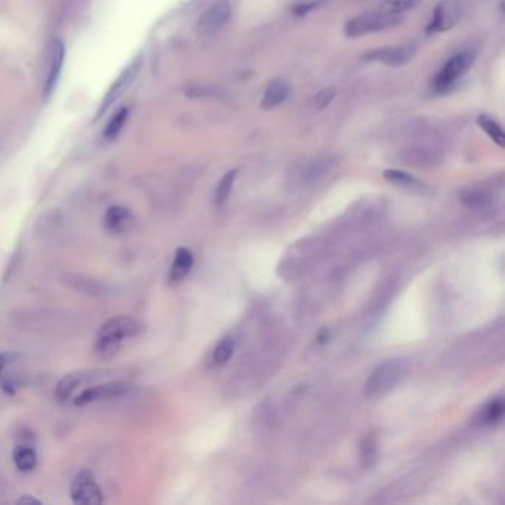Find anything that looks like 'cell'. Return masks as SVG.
Returning <instances> with one entry per match:
<instances>
[{
    "label": "cell",
    "mask_w": 505,
    "mask_h": 505,
    "mask_svg": "<svg viewBox=\"0 0 505 505\" xmlns=\"http://www.w3.org/2000/svg\"><path fill=\"white\" fill-rule=\"evenodd\" d=\"M360 456H362V464L366 468H370L375 464L378 456V447L372 437H366L362 442V446H360Z\"/></svg>",
    "instance_id": "obj_25"
},
{
    "label": "cell",
    "mask_w": 505,
    "mask_h": 505,
    "mask_svg": "<svg viewBox=\"0 0 505 505\" xmlns=\"http://www.w3.org/2000/svg\"><path fill=\"white\" fill-rule=\"evenodd\" d=\"M337 96V88L334 86H329V88L322 89L319 94H316L313 98V107L317 110H323L328 106H330L332 101Z\"/></svg>",
    "instance_id": "obj_26"
},
{
    "label": "cell",
    "mask_w": 505,
    "mask_h": 505,
    "mask_svg": "<svg viewBox=\"0 0 505 505\" xmlns=\"http://www.w3.org/2000/svg\"><path fill=\"white\" fill-rule=\"evenodd\" d=\"M88 378L86 373H68L67 377H64L58 384H56L55 388V396L58 400H67L71 397L76 389L79 388L80 384L85 382V380Z\"/></svg>",
    "instance_id": "obj_15"
},
{
    "label": "cell",
    "mask_w": 505,
    "mask_h": 505,
    "mask_svg": "<svg viewBox=\"0 0 505 505\" xmlns=\"http://www.w3.org/2000/svg\"><path fill=\"white\" fill-rule=\"evenodd\" d=\"M18 354L15 353H0V377H2V373L9 368L12 366L13 363L17 362L18 360Z\"/></svg>",
    "instance_id": "obj_27"
},
{
    "label": "cell",
    "mask_w": 505,
    "mask_h": 505,
    "mask_svg": "<svg viewBox=\"0 0 505 505\" xmlns=\"http://www.w3.org/2000/svg\"><path fill=\"white\" fill-rule=\"evenodd\" d=\"M420 4L421 0H384L380 9L388 13H394V15H401V13L415 9Z\"/></svg>",
    "instance_id": "obj_21"
},
{
    "label": "cell",
    "mask_w": 505,
    "mask_h": 505,
    "mask_svg": "<svg viewBox=\"0 0 505 505\" xmlns=\"http://www.w3.org/2000/svg\"><path fill=\"white\" fill-rule=\"evenodd\" d=\"M233 349H235L233 338L232 337H224L218 344H216V347L213 350V354H212L213 363H216V365L225 363L227 360L232 357Z\"/></svg>",
    "instance_id": "obj_22"
},
{
    "label": "cell",
    "mask_w": 505,
    "mask_h": 505,
    "mask_svg": "<svg viewBox=\"0 0 505 505\" xmlns=\"http://www.w3.org/2000/svg\"><path fill=\"white\" fill-rule=\"evenodd\" d=\"M37 454L30 446H18L13 452V464L21 473H32L37 467Z\"/></svg>",
    "instance_id": "obj_16"
},
{
    "label": "cell",
    "mask_w": 505,
    "mask_h": 505,
    "mask_svg": "<svg viewBox=\"0 0 505 505\" xmlns=\"http://www.w3.org/2000/svg\"><path fill=\"white\" fill-rule=\"evenodd\" d=\"M475 60L474 51H463L447 61L443 68L439 71V75L435 79V89L437 92H446L466 75V71L473 66Z\"/></svg>",
    "instance_id": "obj_4"
},
{
    "label": "cell",
    "mask_w": 505,
    "mask_h": 505,
    "mask_svg": "<svg viewBox=\"0 0 505 505\" xmlns=\"http://www.w3.org/2000/svg\"><path fill=\"white\" fill-rule=\"evenodd\" d=\"M461 200H463V204L467 208L473 211H485L492 205V196L480 190L466 192L463 196H461Z\"/></svg>",
    "instance_id": "obj_17"
},
{
    "label": "cell",
    "mask_w": 505,
    "mask_h": 505,
    "mask_svg": "<svg viewBox=\"0 0 505 505\" xmlns=\"http://www.w3.org/2000/svg\"><path fill=\"white\" fill-rule=\"evenodd\" d=\"M416 54V45L406 43L400 46H387L370 51L363 55V60L369 63H380L388 67H401L408 64Z\"/></svg>",
    "instance_id": "obj_7"
},
{
    "label": "cell",
    "mask_w": 505,
    "mask_h": 505,
    "mask_svg": "<svg viewBox=\"0 0 505 505\" xmlns=\"http://www.w3.org/2000/svg\"><path fill=\"white\" fill-rule=\"evenodd\" d=\"M132 388H134V385H131L129 382H123V381H111V382L98 384V385L83 389L80 394H77L75 397L73 401L76 406H85V405H89V403H94V401L120 399V397L126 396L127 393H131Z\"/></svg>",
    "instance_id": "obj_6"
},
{
    "label": "cell",
    "mask_w": 505,
    "mask_h": 505,
    "mask_svg": "<svg viewBox=\"0 0 505 505\" xmlns=\"http://www.w3.org/2000/svg\"><path fill=\"white\" fill-rule=\"evenodd\" d=\"M141 70V60H135L134 63L129 64L123 71L122 75L118 77V80L113 83V86L110 88V91L107 92V95L104 96L103 104H101V113L104 110H107L114 101H116L119 96L123 95V92L132 85V82L135 80V77L138 76Z\"/></svg>",
    "instance_id": "obj_10"
},
{
    "label": "cell",
    "mask_w": 505,
    "mask_h": 505,
    "mask_svg": "<svg viewBox=\"0 0 505 505\" xmlns=\"http://www.w3.org/2000/svg\"><path fill=\"white\" fill-rule=\"evenodd\" d=\"M409 370L408 362L403 359H392L373 369L366 382L365 393L368 397H378L393 389L405 380Z\"/></svg>",
    "instance_id": "obj_1"
},
{
    "label": "cell",
    "mask_w": 505,
    "mask_h": 505,
    "mask_svg": "<svg viewBox=\"0 0 505 505\" xmlns=\"http://www.w3.org/2000/svg\"><path fill=\"white\" fill-rule=\"evenodd\" d=\"M194 264V256L190 249L180 248L175 252L174 263H172L170 273H169V280L170 282H181L187 274H189Z\"/></svg>",
    "instance_id": "obj_14"
},
{
    "label": "cell",
    "mask_w": 505,
    "mask_h": 505,
    "mask_svg": "<svg viewBox=\"0 0 505 505\" xmlns=\"http://www.w3.org/2000/svg\"><path fill=\"white\" fill-rule=\"evenodd\" d=\"M144 329H146V326H144L138 319H135V317L116 316L99 328L96 338L108 339L122 345L129 338L139 337Z\"/></svg>",
    "instance_id": "obj_3"
},
{
    "label": "cell",
    "mask_w": 505,
    "mask_h": 505,
    "mask_svg": "<svg viewBox=\"0 0 505 505\" xmlns=\"http://www.w3.org/2000/svg\"><path fill=\"white\" fill-rule=\"evenodd\" d=\"M104 228L111 235L129 233L135 225V215L125 206H111L104 215Z\"/></svg>",
    "instance_id": "obj_9"
},
{
    "label": "cell",
    "mask_w": 505,
    "mask_h": 505,
    "mask_svg": "<svg viewBox=\"0 0 505 505\" xmlns=\"http://www.w3.org/2000/svg\"><path fill=\"white\" fill-rule=\"evenodd\" d=\"M237 177V169L228 170L227 174L221 178V181L218 182V187L215 190V205L216 206H223L225 201L230 197V193L233 190V185Z\"/></svg>",
    "instance_id": "obj_19"
},
{
    "label": "cell",
    "mask_w": 505,
    "mask_h": 505,
    "mask_svg": "<svg viewBox=\"0 0 505 505\" xmlns=\"http://www.w3.org/2000/svg\"><path fill=\"white\" fill-rule=\"evenodd\" d=\"M478 125L483 129L485 134L492 139L495 144H498L499 147H504V142H505V134L502 131V127L499 126V123L492 119L486 116V114H482V116L478 118Z\"/></svg>",
    "instance_id": "obj_18"
},
{
    "label": "cell",
    "mask_w": 505,
    "mask_h": 505,
    "mask_svg": "<svg viewBox=\"0 0 505 505\" xmlns=\"http://www.w3.org/2000/svg\"><path fill=\"white\" fill-rule=\"evenodd\" d=\"M64 45L61 40H55L52 45V52H51V61H49V70H48V79H46V86H45V94L49 95L54 88L58 83L60 79V73L63 68V63H64Z\"/></svg>",
    "instance_id": "obj_12"
},
{
    "label": "cell",
    "mask_w": 505,
    "mask_h": 505,
    "mask_svg": "<svg viewBox=\"0 0 505 505\" xmlns=\"http://www.w3.org/2000/svg\"><path fill=\"white\" fill-rule=\"evenodd\" d=\"M384 178L388 182H392V184H396V185H400V187H411V189H413V187H420L421 185L412 175L406 174V172H403V170H397V169L385 170L384 172Z\"/></svg>",
    "instance_id": "obj_23"
},
{
    "label": "cell",
    "mask_w": 505,
    "mask_h": 505,
    "mask_svg": "<svg viewBox=\"0 0 505 505\" xmlns=\"http://www.w3.org/2000/svg\"><path fill=\"white\" fill-rule=\"evenodd\" d=\"M502 413H504V401L501 399H495L483 408V411L480 412L479 423L482 425H494L501 421Z\"/></svg>",
    "instance_id": "obj_20"
},
{
    "label": "cell",
    "mask_w": 505,
    "mask_h": 505,
    "mask_svg": "<svg viewBox=\"0 0 505 505\" xmlns=\"http://www.w3.org/2000/svg\"><path fill=\"white\" fill-rule=\"evenodd\" d=\"M126 119H127V108L123 107V108H120L116 114H114V116L111 118V120L108 122V125H107V127H106V131H104L106 138H107V139H114V138H116V137L120 134L123 125L126 123Z\"/></svg>",
    "instance_id": "obj_24"
},
{
    "label": "cell",
    "mask_w": 505,
    "mask_h": 505,
    "mask_svg": "<svg viewBox=\"0 0 505 505\" xmlns=\"http://www.w3.org/2000/svg\"><path fill=\"white\" fill-rule=\"evenodd\" d=\"M291 88L285 80H273L267 85V88L263 94V99H261V107L266 110L274 108L280 106L282 103H285L286 98L289 96Z\"/></svg>",
    "instance_id": "obj_13"
},
{
    "label": "cell",
    "mask_w": 505,
    "mask_h": 505,
    "mask_svg": "<svg viewBox=\"0 0 505 505\" xmlns=\"http://www.w3.org/2000/svg\"><path fill=\"white\" fill-rule=\"evenodd\" d=\"M232 17V5L228 0H216L211 5L199 20V28L201 33L213 35L220 32Z\"/></svg>",
    "instance_id": "obj_8"
},
{
    "label": "cell",
    "mask_w": 505,
    "mask_h": 505,
    "mask_svg": "<svg viewBox=\"0 0 505 505\" xmlns=\"http://www.w3.org/2000/svg\"><path fill=\"white\" fill-rule=\"evenodd\" d=\"M70 498L77 505H99L104 501L103 490L88 470H82L76 474L70 486Z\"/></svg>",
    "instance_id": "obj_5"
},
{
    "label": "cell",
    "mask_w": 505,
    "mask_h": 505,
    "mask_svg": "<svg viewBox=\"0 0 505 505\" xmlns=\"http://www.w3.org/2000/svg\"><path fill=\"white\" fill-rule=\"evenodd\" d=\"M317 6H319V4H316V2L301 4V5H298V6L294 8V12H295V15H306V13H308V12L313 11V9H316Z\"/></svg>",
    "instance_id": "obj_28"
},
{
    "label": "cell",
    "mask_w": 505,
    "mask_h": 505,
    "mask_svg": "<svg viewBox=\"0 0 505 505\" xmlns=\"http://www.w3.org/2000/svg\"><path fill=\"white\" fill-rule=\"evenodd\" d=\"M18 504H25V505L30 504V505H36V504H40V501H39L37 498L30 497V495H25V497H23V498H20V499H18Z\"/></svg>",
    "instance_id": "obj_29"
},
{
    "label": "cell",
    "mask_w": 505,
    "mask_h": 505,
    "mask_svg": "<svg viewBox=\"0 0 505 505\" xmlns=\"http://www.w3.org/2000/svg\"><path fill=\"white\" fill-rule=\"evenodd\" d=\"M401 23V15H394L381 9L373 12H365L351 18L345 24L344 33L347 37H360L370 33H378L393 28Z\"/></svg>",
    "instance_id": "obj_2"
},
{
    "label": "cell",
    "mask_w": 505,
    "mask_h": 505,
    "mask_svg": "<svg viewBox=\"0 0 505 505\" xmlns=\"http://www.w3.org/2000/svg\"><path fill=\"white\" fill-rule=\"evenodd\" d=\"M459 18V13L456 5L451 4L449 0H443L437 5V8L432 12L431 23L428 24L427 32L428 33H443L449 30L455 25Z\"/></svg>",
    "instance_id": "obj_11"
}]
</instances>
